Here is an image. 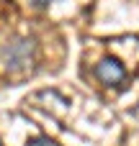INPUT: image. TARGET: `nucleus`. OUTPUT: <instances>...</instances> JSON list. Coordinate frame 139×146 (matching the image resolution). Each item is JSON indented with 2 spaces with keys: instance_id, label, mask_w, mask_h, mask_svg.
<instances>
[{
  "instance_id": "obj_1",
  "label": "nucleus",
  "mask_w": 139,
  "mask_h": 146,
  "mask_svg": "<svg viewBox=\"0 0 139 146\" xmlns=\"http://www.w3.org/2000/svg\"><path fill=\"white\" fill-rule=\"evenodd\" d=\"M36 38L31 36H18V38H10L8 44L0 46V67L8 72V74H15V72H23L28 69L34 62H36Z\"/></svg>"
},
{
  "instance_id": "obj_3",
  "label": "nucleus",
  "mask_w": 139,
  "mask_h": 146,
  "mask_svg": "<svg viewBox=\"0 0 139 146\" xmlns=\"http://www.w3.org/2000/svg\"><path fill=\"white\" fill-rule=\"evenodd\" d=\"M26 146H54L46 136H34V139H28L26 141Z\"/></svg>"
},
{
  "instance_id": "obj_2",
  "label": "nucleus",
  "mask_w": 139,
  "mask_h": 146,
  "mask_svg": "<svg viewBox=\"0 0 139 146\" xmlns=\"http://www.w3.org/2000/svg\"><path fill=\"white\" fill-rule=\"evenodd\" d=\"M93 72H95V77H98L106 87H124V82H126V69H124V64H121L116 56L101 59V62L93 67Z\"/></svg>"
},
{
  "instance_id": "obj_4",
  "label": "nucleus",
  "mask_w": 139,
  "mask_h": 146,
  "mask_svg": "<svg viewBox=\"0 0 139 146\" xmlns=\"http://www.w3.org/2000/svg\"><path fill=\"white\" fill-rule=\"evenodd\" d=\"M31 3H34V5H36L39 10H44V8H49V5H52L54 0H31Z\"/></svg>"
}]
</instances>
